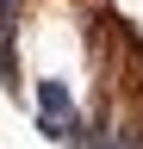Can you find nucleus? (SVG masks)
I'll list each match as a JSON object with an SVG mask.
<instances>
[{"instance_id": "2", "label": "nucleus", "mask_w": 143, "mask_h": 149, "mask_svg": "<svg viewBox=\"0 0 143 149\" xmlns=\"http://www.w3.org/2000/svg\"><path fill=\"white\" fill-rule=\"evenodd\" d=\"M75 149H118V130H112V124H87Z\"/></svg>"}, {"instance_id": "1", "label": "nucleus", "mask_w": 143, "mask_h": 149, "mask_svg": "<svg viewBox=\"0 0 143 149\" xmlns=\"http://www.w3.org/2000/svg\"><path fill=\"white\" fill-rule=\"evenodd\" d=\"M0 74L13 93H25V62H19V31H0Z\"/></svg>"}]
</instances>
